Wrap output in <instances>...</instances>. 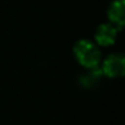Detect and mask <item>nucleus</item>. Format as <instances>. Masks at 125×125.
<instances>
[{
    "mask_svg": "<svg viewBox=\"0 0 125 125\" xmlns=\"http://www.w3.org/2000/svg\"><path fill=\"white\" fill-rule=\"evenodd\" d=\"M102 70L108 77H121L125 74V58L120 53H114L108 55L103 61Z\"/></svg>",
    "mask_w": 125,
    "mask_h": 125,
    "instance_id": "nucleus-2",
    "label": "nucleus"
},
{
    "mask_svg": "<svg viewBox=\"0 0 125 125\" xmlns=\"http://www.w3.org/2000/svg\"><path fill=\"white\" fill-rule=\"evenodd\" d=\"M110 23L116 27V30H123L125 23V1L124 0H114L107 11Z\"/></svg>",
    "mask_w": 125,
    "mask_h": 125,
    "instance_id": "nucleus-4",
    "label": "nucleus"
},
{
    "mask_svg": "<svg viewBox=\"0 0 125 125\" xmlns=\"http://www.w3.org/2000/svg\"><path fill=\"white\" fill-rule=\"evenodd\" d=\"M74 55L80 64L87 69L97 68L102 58L99 48L93 42L87 39H80L75 43Z\"/></svg>",
    "mask_w": 125,
    "mask_h": 125,
    "instance_id": "nucleus-1",
    "label": "nucleus"
},
{
    "mask_svg": "<svg viewBox=\"0 0 125 125\" xmlns=\"http://www.w3.org/2000/svg\"><path fill=\"white\" fill-rule=\"evenodd\" d=\"M118 36V30L112 23H102L98 26L94 33V39L98 45L109 47L115 43Z\"/></svg>",
    "mask_w": 125,
    "mask_h": 125,
    "instance_id": "nucleus-3",
    "label": "nucleus"
}]
</instances>
